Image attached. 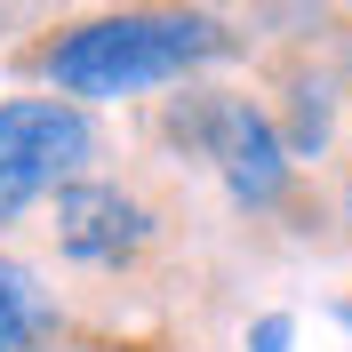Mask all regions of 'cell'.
I'll list each match as a JSON object with an SVG mask.
<instances>
[{"label":"cell","instance_id":"4","mask_svg":"<svg viewBox=\"0 0 352 352\" xmlns=\"http://www.w3.org/2000/svg\"><path fill=\"white\" fill-rule=\"evenodd\" d=\"M144 241H153V208L129 200L120 184L80 176V184L56 192V248H65L72 264H129Z\"/></svg>","mask_w":352,"mask_h":352},{"label":"cell","instance_id":"10","mask_svg":"<svg viewBox=\"0 0 352 352\" xmlns=\"http://www.w3.org/2000/svg\"><path fill=\"white\" fill-rule=\"evenodd\" d=\"M344 329H352V305H344Z\"/></svg>","mask_w":352,"mask_h":352},{"label":"cell","instance_id":"8","mask_svg":"<svg viewBox=\"0 0 352 352\" xmlns=\"http://www.w3.org/2000/svg\"><path fill=\"white\" fill-rule=\"evenodd\" d=\"M0 352H32V344H24V336H0Z\"/></svg>","mask_w":352,"mask_h":352},{"label":"cell","instance_id":"5","mask_svg":"<svg viewBox=\"0 0 352 352\" xmlns=\"http://www.w3.org/2000/svg\"><path fill=\"white\" fill-rule=\"evenodd\" d=\"M0 336H24V344L48 336V305H41V288H32L24 264H0Z\"/></svg>","mask_w":352,"mask_h":352},{"label":"cell","instance_id":"9","mask_svg":"<svg viewBox=\"0 0 352 352\" xmlns=\"http://www.w3.org/2000/svg\"><path fill=\"white\" fill-rule=\"evenodd\" d=\"M344 224H352V184H344Z\"/></svg>","mask_w":352,"mask_h":352},{"label":"cell","instance_id":"6","mask_svg":"<svg viewBox=\"0 0 352 352\" xmlns=\"http://www.w3.org/2000/svg\"><path fill=\"white\" fill-rule=\"evenodd\" d=\"M329 120H336V104H329V80H296V120H288V160H312L320 144H329Z\"/></svg>","mask_w":352,"mask_h":352},{"label":"cell","instance_id":"3","mask_svg":"<svg viewBox=\"0 0 352 352\" xmlns=\"http://www.w3.org/2000/svg\"><path fill=\"white\" fill-rule=\"evenodd\" d=\"M208 160L224 168V192L241 200L248 217L280 208V200H288V184H296L288 136L272 129V112H256L248 96H224V112H217V144H208Z\"/></svg>","mask_w":352,"mask_h":352},{"label":"cell","instance_id":"2","mask_svg":"<svg viewBox=\"0 0 352 352\" xmlns=\"http://www.w3.org/2000/svg\"><path fill=\"white\" fill-rule=\"evenodd\" d=\"M96 160V129L65 96H8L0 104V224H16L41 192L80 184Z\"/></svg>","mask_w":352,"mask_h":352},{"label":"cell","instance_id":"1","mask_svg":"<svg viewBox=\"0 0 352 352\" xmlns=\"http://www.w3.org/2000/svg\"><path fill=\"white\" fill-rule=\"evenodd\" d=\"M232 32L217 16H184V8H129V16H88L56 41H41L24 65L41 72L65 104H120L144 88L184 80L192 65L224 56Z\"/></svg>","mask_w":352,"mask_h":352},{"label":"cell","instance_id":"7","mask_svg":"<svg viewBox=\"0 0 352 352\" xmlns=\"http://www.w3.org/2000/svg\"><path fill=\"white\" fill-rule=\"evenodd\" d=\"M288 336H296V320H288V312H264L248 344H256V352H288Z\"/></svg>","mask_w":352,"mask_h":352}]
</instances>
